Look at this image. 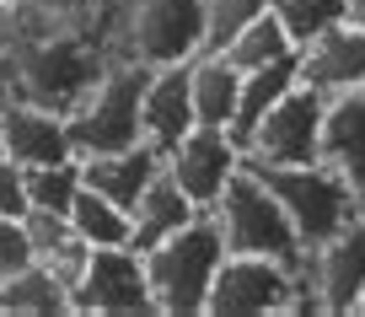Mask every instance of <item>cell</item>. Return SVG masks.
Wrapping results in <instances>:
<instances>
[{"label":"cell","mask_w":365,"mask_h":317,"mask_svg":"<svg viewBox=\"0 0 365 317\" xmlns=\"http://www.w3.org/2000/svg\"><path fill=\"white\" fill-rule=\"evenodd\" d=\"M108 49L91 33L70 38H6L0 44V97H22L38 102L48 114H76L86 91L103 81Z\"/></svg>","instance_id":"1"},{"label":"cell","mask_w":365,"mask_h":317,"mask_svg":"<svg viewBox=\"0 0 365 317\" xmlns=\"http://www.w3.org/2000/svg\"><path fill=\"white\" fill-rule=\"evenodd\" d=\"M226 263V237L215 216L199 210L188 226L145 248V274H150V301L156 312H210V285Z\"/></svg>","instance_id":"2"},{"label":"cell","mask_w":365,"mask_h":317,"mask_svg":"<svg viewBox=\"0 0 365 317\" xmlns=\"http://www.w3.org/2000/svg\"><path fill=\"white\" fill-rule=\"evenodd\" d=\"M210 216H215L220 237H226V253H258V258H279V263H307V248H301L296 226H290L285 204L274 199V188L252 167H242L226 183V193L210 204Z\"/></svg>","instance_id":"3"},{"label":"cell","mask_w":365,"mask_h":317,"mask_svg":"<svg viewBox=\"0 0 365 317\" xmlns=\"http://www.w3.org/2000/svg\"><path fill=\"white\" fill-rule=\"evenodd\" d=\"M150 81V65L140 59H124L113 54L103 70V81L86 91L76 114L65 119L70 124V146L76 156H103V151H124V146H140V91Z\"/></svg>","instance_id":"4"},{"label":"cell","mask_w":365,"mask_h":317,"mask_svg":"<svg viewBox=\"0 0 365 317\" xmlns=\"http://www.w3.org/2000/svg\"><path fill=\"white\" fill-rule=\"evenodd\" d=\"M252 172L274 188V199L285 204V216H290V226H296V237H301L307 253L317 248V242H328L365 204L360 193L333 167H322V161H307V167H252Z\"/></svg>","instance_id":"5"},{"label":"cell","mask_w":365,"mask_h":317,"mask_svg":"<svg viewBox=\"0 0 365 317\" xmlns=\"http://www.w3.org/2000/svg\"><path fill=\"white\" fill-rule=\"evenodd\" d=\"M205 49V0H135L113 54L140 65H178Z\"/></svg>","instance_id":"6"},{"label":"cell","mask_w":365,"mask_h":317,"mask_svg":"<svg viewBox=\"0 0 365 317\" xmlns=\"http://www.w3.org/2000/svg\"><path fill=\"white\" fill-rule=\"evenodd\" d=\"M322 114H328V97L312 91L307 81H301L296 91H285V97L242 135L247 167H307V161H317Z\"/></svg>","instance_id":"7"},{"label":"cell","mask_w":365,"mask_h":317,"mask_svg":"<svg viewBox=\"0 0 365 317\" xmlns=\"http://www.w3.org/2000/svg\"><path fill=\"white\" fill-rule=\"evenodd\" d=\"M301 306H312L301 263L258 258V253H226L210 285V312H301Z\"/></svg>","instance_id":"8"},{"label":"cell","mask_w":365,"mask_h":317,"mask_svg":"<svg viewBox=\"0 0 365 317\" xmlns=\"http://www.w3.org/2000/svg\"><path fill=\"white\" fill-rule=\"evenodd\" d=\"M301 274H307V296L317 312H360V296H365V204L328 242H317L307 253Z\"/></svg>","instance_id":"9"},{"label":"cell","mask_w":365,"mask_h":317,"mask_svg":"<svg viewBox=\"0 0 365 317\" xmlns=\"http://www.w3.org/2000/svg\"><path fill=\"white\" fill-rule=\"evenodd\" d=\"M242 167H247L242 140L231 135V129H215V124H194L178 146L167 151V172L178 178V188L188 193L199 210H210Z\"/></svg>","instance_id":"10"},{"label":"cell","mask_w":365,"mask_h":317,"mask_svg":"<svg viewBox=\"0 0 365 317\" xmlns=\"http://www.w3.org/2000/svg\"><path fill=\"white\" fill-rule=\"evenodd\" d=\"M70 312H156L145 253L140 248H91L86 274L70 291Z\"/></svg>","instance_id":"11"},{"label":"cell","mask_w":365,"mask_h":317,"mask_svg":"<svg viewBox=\"0 0 365 317\" xmlns=\"http://www.w3.org/2000/svg\"><path fill=\"white\" fill-rule=\"evenodd\" d=\"M0 146L16 167H43V161L76 156L65 114H48V108L22 97H0Z\"/></svg>","instance_id":"12"},{"label":"cell","mask_w":365,"mask_h":317,"mask_svg":"<svg viewBox=\"0 0 365 317\" xmlns=\"http://www.w3.org/2000/svg\"><path fill=\"white\" fill-rule=\"evenodd\" d=\"M194 86H188V59L178 65H150V81L140 91V135L167 156L188 129H194Z\"/></svg>","instance_id":"13"},{"label":"cell","mask_w":365,"mask_h":317,"mask_svg":"<svg viewBox=\"0 0 365 317\" xmlns=\"http://www.w3.org/2000/svg\"><path fill=\"white\" fill-rule=\"evenodd\" d=\"M301 54V81L322 97H339V91H360L365 86V27L339 22L322 38H312Z\"/></svg>","instance_id":"14"},{"label":"cell","mask_w":365,"mask_h":317,"mask_svg":"<svg viewBox=\"0 0 365 317\" xmlns=\"http://www.w3.org/2000/svg\"><path fill=\"white\" fill-rule=\"evenodd\" d=\"M317 161H322V167H333V172H339V178L365 199V86L328 97Z\"/></svg>","instance_id":"15"},{"label":"cell","mask_w":365,"mask_h":317,"mask_svg":"<svg viewBox=\"0 0 365 317\" xmlns=\"http://www.w3.org/2000/svg\"><path fill=\"white\" fill-rule=\"evenodd\" d=\"M161 167H167V156H161L150 140H140V146H124V151L81 156V183L97 188V193H108V199L124 204V210H135V199L145 193V183L156 178Z\"/></svg>","instance_id":"16"},{"label":"cell","mask_w":365,"mask_h":317,"mask_svg":"<svg viewBox=\"0 0 365 317\" xmlns=\"http://www.w3.org/2000/svg\"><path fill=\"white\" fill-rule=\"evenodd\" d=\"M188 86H194V119L199 124L231 129L242 108V70L231 65L220 49H199L188 59Z\"/></svg>","instance_id":"17"},{"label":"cell","mask_w":365,"mask_h":317,"mask_svg":"<svg viewBox=\"0 0 365 317\" xmlns=\"http://www.w3.org/2000/svg\"><path fill=\"white\" fill-rule=\"evenodd\" d=\"M129 216H135V237H129V248L145 253V248H156L161 237H172L178 226H188V221L199 216V204L178 188V178H172L167 167H161L156 178L145 183V193L135 199V210H129Z\"/></svg>","instance_id":"18"},{"label":"cell","mask_w":365,"mask_h":317,"mask_svg":"<svg viewBox=\"0 0 365 317\" xmlns=\"http://www.w3.org/2000/svg\"><path fill=\"white\" fill-rule=\"evenodd\" d=\"M11 38H70L91 33L97 22V0H11Z\"/></svg>","instance_id":"19"},{"label":"cell","mask_w":365,"mask_h":317,"mask_svg":"<svg viewBox=\"0 0 365 317\" xmlns=\"http://www.w3.org/2000/svg\"><path fill=\"white\" fill-rule=\"evenodd\" d=\"M296 86H301V54H296V49H290V54H279V59H269V65H258V70H242V108H237L231 135L242 140V135H247V129L274 108V102L285 97V91H296Z\"/></svg>","instance_id":"20"},{"label":"cell","mask_w":365,"mask_h":317,"mask_svg":"<svg viewBox=\"0 0 365 317\" xmlns=\"http://www.w3.org/2000/svg\"><path fill=\"white\" fill-rule=\"evenodd\" d=\"M70 226H76L91 248H129V237H135V216H129L124 204H113L108 193L86 188V183H81L76 204H70Z\"/></svg>","instance_id":"21"},{"label":"cell","mask_w":365,"mask_h":317,"mask_svg":"<svg viewBox=\"0 0 365 317\" xmlns=\"http://www.w3.org/2000/svg\"><path fill=\"white\" fill-rule=\"evenodd\" d=\"M0 312H70V291L43 263L27 258L22 269H11L0 280Z\"/></svg>","instance_id":"22"},{"label":"cell","mask_w":365,"mask_h":317,"mask_svg":"<svg viewBox=\"0 0 365 317\" xmlns=\"http://www.w3.org/2000/svg\"><path fill=\"white\" fill-rule=\"evenodd\" d=\"M22 178H27V210L70 216V204H76V193H81V156L43 161V167H22Z\"/></svg>","instance_id":"23"},{"label":"cell","mask_w":365,"mask_h":317,"mask_svg":"<svg viewBox=\"0 0 365 317\" xmlns=\"http://www.w3.org/2000/svg\"><path fill=\"white\" fill-rule=\"evenodd\" d=\"M290 49H296V44H290V38H285V27H279V16H274V11H263L258 22H252V27H242V33L231 38V44L220 49V54H226V59H231V65H237V70H258V65H269V59L290 54Z\"/></svg>","instance_id":"24"},{"label":"cell","mask_w":365,"mask_h":317,"mask_svg":"<svg viewBox=\"0 0 365 317\" xmlns=\"http://www.w3.org/2000/svg\"><path fill=\"white\" fill-rule=\"evenodd\" d=\"M269 11L279 16V27H285V38L296 49H307L312 38H322L328 27L349 22V16H344V0H274Z\"/></svg>","instance_id":"25"},{"label":"cell","mask_w":365,"mask_h":317,"mask_svg":"<svg viewBox=\"0 0 365 317\" xmlns=\"http://www.w3.org/2000/svg\"><path fill=\"white\" fill-rule=\"evenodd\" d=\"M274 0H205V49H226L242 27H252Z\"/></svg>","instance_id":"26"},{"label":"cell","mask_w":365,"mask_h":317,"mask_svg":"<svg viewBox=\"0 0 365 317\" xmlns=\"http://www.w3.org/2000/svg\"><path fill=\"white\" fill-rule=\"evenodd\" d=\"M33 258V248H27V231L16 216H0V280L11 269H22V263Z\"/></svg>","instance_id":"27"},{"label":"cell","mask_w":365,"mask_h":317,"mask_svg":"<svg viewBox=\"0 0 365 317\" xmlns=\"http://www.w3.org/2000/svg\"><path fill=\"white\" fill-rule=\"evenodd\" d=\"M0 216H27V178L11 156H0Z\"/></svg>","instance_id":"28"},{"label":"cell","mask_w":365,"mask_h":317,"mask_svg":"<svg viewBox=\"0 0 365 317\" xmlns=\"http://www.w3.org/2000/svg\"><path fill=\"white\" fill-rule=\"evenodd\" d=\"M129 6H135V0H97V22H91V38H97L108 54H113V38H118V27H124Z\"/></svg>","instance_id":"29"},{"label":"cell","mask_w":365,"mask_h":317,"mask_svg":"<svg viewBox=\"0 0 365 317\" xmlns=\"http://www.w3.org/2000/svg\"><path fill=\"white\" fill-rule=\"evenodd\" d=\"M344 16H349L354 27H365V0H344Z\"/></svg>","instance_id":"30"},{"label":"cell","mask_w":365,"mask_h":317,"mask_svg":"<svg viewBox=\"0 0 365 317\" xmlns=\"http://www.w3.org/2000/svg\"><path fill=\"white\" fill-rule=\"evenodd\" d=\"M11 38V16H6V6H0V44Z\"/></svg>","instance_id":"31"},{"label":"cell","mask_w":365,"mask_h":317,"mask_svg":"<svg viewBox=\"0 0 365 317\" xmlns=\"http://www.w3.org/2000/svg\"><path fill=\"white\" fill-rule=\"evenodd\" d=\"M360 312H365V296H360Z\"/></svg>","instance_id":"32"},{"label":"cell","mask_w":365,"mask_h":317,"mask_svg":"<svg viewBox=\"0 0 365 317\" xmlns=\"http://www.w3.org/2000/svg\"><path fill=\"white\" fill-rule=\"evenodd\" d=\"M0 156H6V146H0Z\"/></svg>","instance_id":"33"}]
</instances>
